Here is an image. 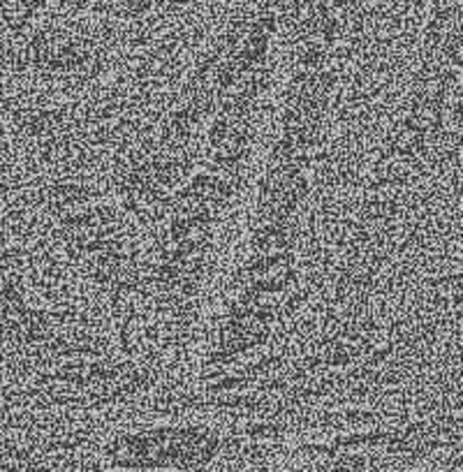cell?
<instances>
[{
	"mask_svg": "<svg viewBox=\"0 0 463 472\" xmlns=\"http://www.w3.org/2000/svg\"><path fill=\"white\" fill-rule=\"evenodd\" d=\"M227 445L200 427H155L121 433L100 447V467L121 472H204Z\"/></svg>",
	"mask_w": 463,
	"mask_h": 472,
	"instance_id": "6da1fadb",
	"label": "cell"
}]
</instances>
